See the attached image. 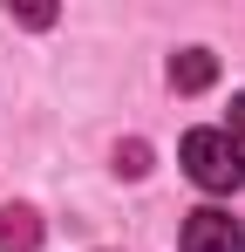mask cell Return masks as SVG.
I'll return each mask as SVG.
<instances>
[{
	"mask_svg": "<svg viewBox=\"0 0 245 252\" xmlns=\"http://www.w3.org/2000/svg\"><path fill=\"white\" fill-rule=\"evenodd\" d=\"M177 157H184V177L198 191H239L245 184V143H232L225 129H191Z\"/></svg>",
	"mask_w": 245,
	"mask_h": 252,
	"instance_id": "obj_1",
	"label": "cell"
},
{
	"mask_svg": "<svg viewBox=\"0 0 245 252\" xmlns=\"http://www.w3.org/2000/svg\"><path fill=\"white\" fill-rule=\"evenodd\" d=\"M177 252H245V225L218 205H198L177 232Z\"/></svg>",
	"mask_w": 245,
	"mask_h": 252,
	"instance_id": "obj_2",
	"label": "cell"
},
{
	"mask_svg": "<svg viewBox=\"0 0 245 252\" xmlns=\"http://www.w3.org/2000/svg\"><path fill=\"white\" fill-rule=\"evenodd\" d=\"M218 82V55L211 48H177L170 55V89L177 95H198V89H211Z\"/></svg>",
	"mask_w": 245,
	"mask_h": 252,
	"instance_id": "obj_3",
	"label": "cell"
},
{
	"mask_svg": "<svg viewBox=\"0 0 245 252\" xmlns=\"http://www.w3.org/2000/svg\"><path fill=\"white\" fill-rule=\"evenodd\" d=\"M41 246V211L34 205H7L0 211V252H34Z\"/></svg>",
	"mask_w": 245,
	"mask_h": 252,
	"instance_id": "obj_4",
	"label": "cell"
},
{
	"mask_svg": "<svg viewBox=\"0 0 245 252\" xmlns=\"http://www.w3.org/2000/svg\"><path fill=\"white\" fill-rule=\"evenodd\" d=\"M116 170H122V177H143V170H150V143H122V150H116Z\"/></svg>",
	"mask_w": 245,
	"mask_h": 252,
	"instance_id": "obj_5",
	"label": "cell"
},
{
	"mask_svg": "<svg viewBox=\"0 0 245 252\" xmlns=\"http://www.w3.org/2000/svg\"><path fill=\"white\" fill-rule=\"evenodd\" d=\"M14 21H21V28H48L55 7H41V0H34V7H14Z\"/></svg>",
	"mask_w": 245,
	"mask_h": 252,
	"instance_id": "obj_6",
	"label": "cell"
},
{
	"mask_svg": "<svg viewBox=\"0 0 245 252\" xmlns=\"http://www.w3.org/2000/svg\"><path fill=\"white\" fill-rule=\"evenodd\" d=\"M225 136H232V143H245V89L232 95V123H225Z\"/></svg>",
	"mask_w": 245,
	"mask_h": 252,
	"instance_id": "obj_7",
	"label": "cell"
}]
</instances>
